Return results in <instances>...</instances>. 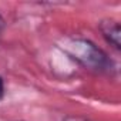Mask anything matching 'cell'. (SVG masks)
<instances>
[{"mask_svg":"<svg viewBox=\"0 0 121 121\" xmlns=\"http://www.w3.org/2000/svg\"><path fill=\"white\" fill-rule=\"evenodd\" d=\"M67 46H69V53L83 66L97 71L108 70V67L111 69V61L108 60L107 54L91 41L77 39L70 41Z\"/></svg>","mask_w":121,"mask_h":121,"instance_id":"cell-1","label":"cell"},{"mask_svg":"<svg viewBox=\"0 0 121 121\" xmlns=\"http://www.w3.org/2000/svg\"><path fill=\"white\" fill-rule=\"evenodd\" d=\"M100 30H101V33H103V37H104L110 44H112L115 48H120V47H121L120 24H118L115 20H111V19L101 20V23H100Z\"/></svg>","mask_w":121,"mask_h":121,"instance_id":"cell-2","label":"cell"},{"mask_svg":"<svg viewBox=\"0 0 121 121\" xmlns=\"http://www.w3.org/2000/svg\"><path fill=\"white\" fill-rule=\"evenodd\" d=\"M3 95H4V81L0 77V100L3 98Z\"/></svg>","mask_w":121,"mask_h":121,"instance_id":"cell-3","label":"cell"},{"mask_svg":"<svg viewBox=\"0 0 121 121\" xmlns=\"http://www.w3.org/2000/svg\"><path fill=\"white\" fill-rule=\"evenodd\" d=\"M3 26H4V22H3L2 16H0V33H2V30H3Z\"/></svg>","mask_w":121,"mask_h":121,"instance_id":"cell-4","label":"cell"}]
</instances>
